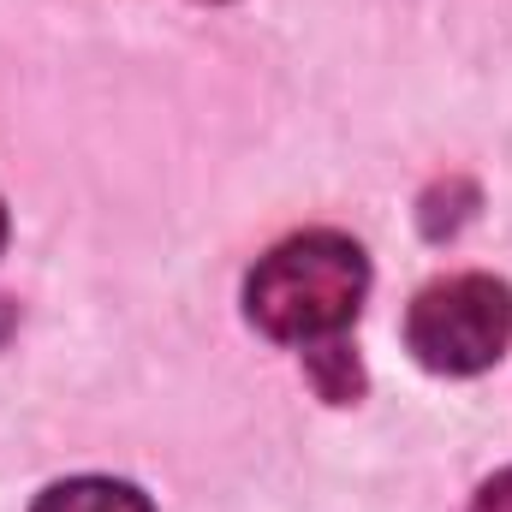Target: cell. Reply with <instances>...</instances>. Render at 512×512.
<instances>
[{"label":"cell","mask_w":512,"mask_h":512,"mask_svg":"<svg viewBox=\"0 0 512 512\" xmlns=\"http://www.w3.org/2000/svg\"><path fill=\"white\" fill-rule=\"evenodd\" d=\"M471 512H512V471H501V477H489V483L477 489V501H471Z\"/></svg>","instance_id":"cell-5"},{"label":"cell","mask_w":512,"mask_h":512,"mask_svg":"<svg viewBox=\"0 0 512 512\" xmlns=\"http://www.w3.org/2000/svg\"><path fill=\"white\" fill-rule=\"evenodd\" d=\"M364 292H370V262L346 233H298L251 268L245 310L268 340L310 352L352 328Z\"/></svg>","instance_id":"cell-1"},{"label":"cell","mask_w":512,"mask_h":512,"mask_svg":"<svg viewBox=\"0 0 512 512\" xmlns=\"http://www.w3.org/2000/svg\"><path fill=\"white\" fill-rule=\"evenodd\" d=\"M310 364H316V382H322V393H328L334 405L358 399V364L340 352V340H322V346H310Z\"/></svg>","instance_id":"cell-4"},{"label":"cell","mask_w":512,"mask_h":512,"mask_svg":"<svg viewBox=\"0 0 512 512\" xmlns=\"http://www.w3.org/2000/svg\"><path fill=\"white\" fill-rule=\"evenodd\" d=\"M36 512H149V501L114 477H72V483H54L36 501Z\"/></svg>","instance_id":"cell-3"},{"label":"cell","mask_w":512,"mask_h":512,"mask_svg":"<svg viewBox=\"0 0 512 512\" xmlns=\"http://www.w3.org/2000/svg\"><path fill=\"white\" fill-rule=\"evenodd\" d=\"M0 245H6V209H0Z\"/></svg>","instance_id":"cell-6"},{"label":"cell","mask_w":512,"mask_h":512,"mask_svg":"<svg viewBox=\"0 0 512 512\" xmlns=\"http://www.w3.org/2000/svg\"><path fill=\"white\" fill-rule=\"evenodd\" d=\"M512 340V286L495 274H447L417 292L405 346L435 376H477Z\"/></svg>","instance_id":"cell-2"}]
</instances>
